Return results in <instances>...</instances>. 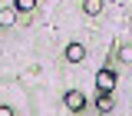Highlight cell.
Masks as SVG:
<instances>
[{
	"label": "cell",
	"mask_w": 132,
	"mask_h": 116,
	"mask_svg": "<svg viewBox=\"0 0 132 116\" xmlns=\"http://www.w3.org/2000/svg\"><path fill=\"white\" fill-rule=\"evenodd\" d=\"M66 106H69L73 113H82V110H86V96H82L79 90H69V93H66Z\"/></svg>",
	"instance_id": "2"
},
{
	"label": "cell",
	"mask_w": 132,
	"mask_h": 116,
	"mask_svg": "<svg viewBox=\"0 0 132 116\" xmlns=\"http://www.w3.org/2000/svg\"><path fill=\"white\" fill-rule=\"evenodd\" d=\"M13 20H16V10H0V27H13Z\"/></svg>",
	"instance_id": "6"
},
{
	"label": "cell",
	"mask_w": 132,
	"mask_h": 116,
	"mask_svg": "<svg viewBox=\"0 0 132 116\" xmlns=\"http://www.w3.org/2000/svg\"><path fill=\"white\" fill-rule=\"evenodd\" d=\"M33 7H36V0H16V3H13V10H23V13L33 10Z\"/></svg>",
	"instance_id": "7"
},
{
	"label": "cell",
	"mask_w": 132,
	"mask_h": 116,
	"mask_svg": "<svg viewBox=\"0 0 132 116\" xmlns=\"http://www.w3.org/2000/svg\"><path fill=\"white\" fill-rule=\"evenodd\" d=\"M82 10L89 17H96V13H102V0H82Z\"/></svg>",
	"instance_id": "5"
},
{
	"label": "cell",
	"mask_w": 132,
	"mask_h": 116,
	"mask_svg": "<svg viewBox=\"0 0 132 116\" xmlns=\"http://www.w3.org/2000/svg\"><path fill=\"white\" fill-rule=\"evenodd\" d=\"M116 83H119V76H116V70H109V66L96 73V86H99V93H112Z\"/></svg>",
	"instance_id": "1"
},
{
	"label": "cell",
	"mask_w": 132,
	"mask_h": 116,
	"mask_svg": "<svg viewBox=\"0 0 132 116\" xmlns=\"http://www.w3.org/2000/svg\"><path fill=\"white\" fill-rule=\"evenodd\" d=\"M0 116H13V110L10 106H0Z\"/></svg>",
	"instance_id": "8"
},
{
	"label": "cell",
	"mask_w": 132,
	"mask_h": 116,
	"mask_svg": "<svg viewBox=\"0 0 132 116\" xmlns=\"http://www.w3.org/2000/svg\"><path fill=\"white\" fill-rule=\"evenodd\" d=\"M96 106H99V113H109V110H112V93H99Z\"/></svg>",
	"instance_id": "4"
},
{
	"label": "cell",
	"mask_w": 132,
	"mask_h": 116,
	"mask_svg": "<svg viewBox=\"0 0 132 116\" xmlns=\"http://www.w3.org/2000/svg\"><path fill=\"white\" fill-rule=\"evenodd\" d=\"M66 60H69V63H82V60H86V47H82V43H69V47H66Z\"/></svg>",
	"instance_id": "3"
}]
</instances>
